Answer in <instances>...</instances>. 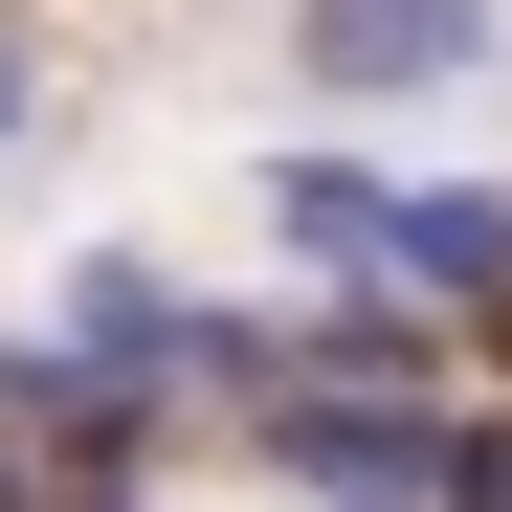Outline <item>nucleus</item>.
I'll return each instance as SVG.
<instances>
[{
	"label": "nucleus",
	"mask_w": 512,
	"mask_h": 512,
	"mask_svg": "<svg viewBox=\"0 0 512 512\" xmlns=\"http://www.w3.org/2000/svg\"><path fill=\"white\" fill-rule=\"evenodd\" d=\"M468 45H490V0H312V23H290L312 90H446Z\"/></svg>",
	"instance_id": "nucleus-1"
},
{
	"label": "nucleus",
	"mask_w": 512,
	"mask_h": 512,
	"mask_svg": "<svg viewBox=\"0 0 512 512\" xmlns=\"http://www.w3.org/2000/svg\"><path fill=\"white\" fill-rule=\"evenodd\" d=\"M0 134H23V45H0Z\"/></svg>",
	"instance_id": "nucleus-2"
}]
</instances>
